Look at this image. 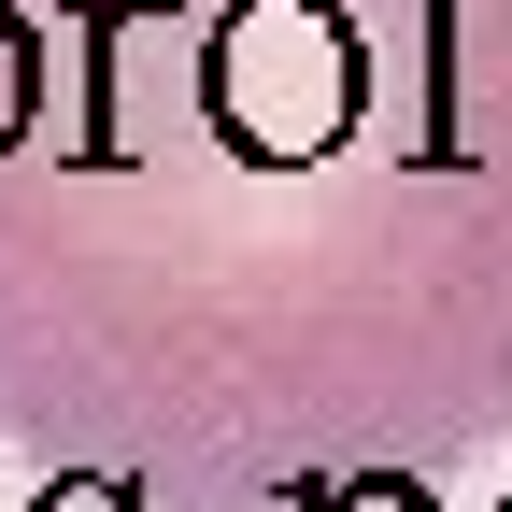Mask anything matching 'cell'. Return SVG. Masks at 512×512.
I'll list each match as a JSON object with an SVG mask.
<instances>
[{
  "label": "cell",
  "mask_w": 512,
  "mask_h": 512,
  "mask_svg": "<svg viewBox=\"0 0 512 512\" xmlns=\"http://www.w3.org/2000/svg\"><path fill=\"white\" fill-rule=\"evenodd\" d=\"M29 114H43V15L0 0V157L29 143Z\"/></svg>",
  "instance_id": "obj_1"
},
{
  "label": "cell",
  "mask_w": 512,
  "mask_h": 512,
  "mask_svg": "<svg viewBox=\"0 0 512 512\" xmlns=\"http://www.w3.org/2000/svg\"><path fill=\"white\" fill-rule=\"evenodd\" d=\"M285 512H441L413 470H342V484H285Z\"/></svg>",
  "instance_id": "obj_2"
},
{
  "label": "cell",
  "mask_w": 512,
  "mask_h": 512,
  "mask_svg": "<svg viewBox=\"0 0 512 512\" xmlns=\"http://www.w3.org/2000/svg\"><path fill=\"white\" fill-rule=\"evenodd\" d=\"M29 512H86V498H72V484H29Z\"/></svg>",
  "instance_id": "obj_3"
},
{
  "label": "cell",
  "mask_w": 512,
  "mask_h": 512,
  "mask_svg": "<svg viewBox=\"0 0 512 512\" xmlns=\"http://www.w3.org/2000/svg\"><path fill=\"white\" fill-rule=\"evenodd\" d=\"M498 512H512V498H498Z\"/></svg>",
  "instance_id": "obj_4"
}]
</instances>
